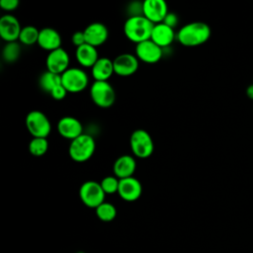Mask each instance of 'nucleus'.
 <instances>
[{
    "label": "nucleus",
    "instance_id": "nucleus-31",
    "mask_svg": "<svg viewBox=\"0 0 253 253\" xmlns=\"http://www.w3.org/2000/svg\"><path fill=\"white\" fill-rule=\"evenodd\" d=\"M71 41H72L73 44H74L76 47H79V46L85 44V43H86V41H85L84 32H83V31L75 32V33L72 35Z\"/></svg>",
    "mask_w": 253,
    "mask_h": 253
},
{
    "label": "nucleus",
    "instance_id": "nucleus-4",
    "mask_svg": "<svg viewBox=\"0 0 253 253\" xmlns=\"http://www.w3.org/2000/svg\"><path fill=\"white\" fill-rule=\"evenodd\" d=\"M90 96L93 103L103 109L113 106L116 100V93L108 81H95L90 88Z\"/></svg>",
    "mask_w": 253,
    "mask_h": 253
},
{
    "label": "nucleus",
    "instance_id": "nucleus-8",
    "mask_svg": "<svg viewBox=\"0 0 253 253\" xmlns=\"http://www.w3.org/2000/svg\"><path fill=\"white\" fill-rule=\"evenodd\" d=\"M89 79L85 71L80 68H68L61 74V83L67 92L78 93L83 91L88 85Z\"/></svg>",
    "mask_w": 253,
    "mask_h": 253
},
{
    "label": "nucleus",
    "instance_id": "nucleus-13",
    "mask_svg": "<svg viewBox=\"0 0 253 253\" xmlns=\"http://www.w3.org/2000/svg\"><path fill=\"white\" fill-rule=\"evenodd\" d=\"M114 72L120 76H130L137 71L138 59L131 53H122L114 60Z\"/></svg>",
    "mask_w": 253,
    "mask_h": 253
},
{
    "label": "nucleus",
    "instance_id": "nucleus-27",
    "mask_svg": "<svg viewBox=\"0 0 253 253\" xmlns=\"http://www.w3.org/2000/svg\"><path fill=\"white\" fill-rule=\"evenodd\" d=\"M100 184L105 194H115L118 193L120 179H118L116 176H107L103 178Z\"/></svg>",
    "mask_w": 253,
    "mask_h": 253
},
{
    "label": "nucleus",
    "instance_id": "nucleus-33",
    "mask_svg": "<svg viewBox=\"0 0 253 253\" xmlns=\"http://www.w3.org/2000/svg\"><path fill=\"white\" fill-rule=\"evenodd\" d=\"M245 92H246V96L253 101V83L247 86Z\"/></svg>",
    "mask_w": 253,
    "mask_h": 253
},
{
    "label": "nucleus",
    "instance_id": "nucleus-25",
    "mask_svg": "<svg viewBox=\"0 0 253 253\" xmlns=\"http://www.w3.org/2000/svg\"><path fill=\"white\" fill-rule=\"evenodd\" d=\"M48 149V141L43 137H33L29 143V151L32 155L40 157L46 153Z\"/></svg>",
    "mask_w": 253,
    "mask_h": 253
},
{
    "label": "nucleus",
    "instance_id": "nucleus-24",
    "mask_svg": "<svg viewBox=\"0 0 253 253\" xmlns=\"http://www.w3.org/2000/svg\"><path fill=\"white\" fill-rule=\"evenodd\" d=\"M40 36V31L34 27V26H26L22 28L19 41L26 44V45H32L34 43H38Z\"/></svg>",
    "mask_w": 253,
    "mask_h": 253
},
{
    "label": "nucleus",
    "instance_id": "nucleus-7",
    "mask_svg": "<svg viewBox=\"0 0 253 253\" xmlns=\"http://www.w3.org/2000/svg\"><path fill=\"white\" fill-rule=\"evenodd\" d=\"M105 192L101 184L95 181L84 182L79 189L81 202L88 208L96 209L105 202Z\"/></svg>",
    "mask_w": 253,
    "mask_h": 253
},
{
    "label": "nucleus",
    "instance_id": "nucleus-2",
    "mask_svg": "<svg viewBox=\"0 0 253 253\" xmlns=\"http://www.w3.org/2000/svg\"><path fill=\"white\" fill-rule=\"evenodd\" d=\"M154 24L144 16L128 17L124 25L126 37L136 44L151 39Z\"/></svg>",
    "mask_w": 253,
    "mask_h": 253
},
{
    "label": "nucleus",
    "instance_id": "nucleus-12",
    "mask_svg": "<svg viewBox=\"0 0 253 253\" xmlns=\"http://www.w3.org/2000/svg\"><path fill=\"white\" fill-rule=\"evenodd\" d=\"M118 194L126 202H134L140 198L142 194V186L133 176L121 179Z\"/></svg>",
    "mask_w": 253,
    "mask_h": 253
},
{
    "label": "nucleus",
    "instance_id": "nucleus-26",
    "mask_svg": "<svg viewBox=\"0 0 253 253\" xmlns=\"http://www.w3.org/2000/svg\"><path fill=\"white\" fill-rule=\"evenodd\" d=\"M21 54V47L17 42H7V44L3 48V58L8 63L15 62Z\"/></svg>",
    "mask_w": 253,
    "mask_h": 253
},
{
    "label": "nucleus",
    "instance_id": "nucleus-16",
    "mask_svg": "<svg viewBox=\"0 0 253 253\" xmlns=\"http://www.w3.org/2000/svg\"><path fill=\"white\" fill-rule=\"evenodd\" d=\"M57 131L62 137L73 140L83 134V127L76 118L63 117L57 123Z\"/></svg>",
    "mask_w": 253,
    "mask_h": 253
},
{
    "label": "nucleus",
    "instance_id": "nucleus-21",
    "mask_svg": "<svg viewBox=\"0 0 253 253\" xmlns=\"http://www.w3.org/2000/svg\"><path fill=\"white\" fill-rule=\"evenodd\" d=\"M92 76L95 81H107L115 72L113 60L107 57H102L92 67Z\"/></svg>",
    "mask_w": 253,
    "mask_h": 253
},
{
    "label": "nucleus",
    "instance_id": "nucleus-29",
    "mask_svg": "<svg viewBox=\"0 0 253 253\" xmlns=\"http://www.w3.org/2000/svg\"><path fill=\"white\" fill-rule=\"evenodd\" d=\"M50 96L54 99V100H62L65 98L66 94H67V91L66 89L63 87V85H58L56 86L50 93Z\"/></svg>",
    "mask_w": 253,
    "mask_h": 253
},
{
    "label": "nucleus",
    "instance_id": "nucleus-3",
    "mask_svg": "<svg viewBox=\"0 0 253 253\" xmlns=\"http://www.w3.org/2000/svg\"><path fill=\"white\" fill-rule=\"evenodd\" d=\"M96 149V142L92 135L83 133L77 138L71 140L68 153L70 158L78 163L88 161L94 154Z\"/></svg>",
    "mask_w": 253,
    "mask_h": 253
},
{
    "label": "nucleus",
    "instance_id": "nucleus-15",
    "mask_svg": "<svg viewBox=\"0 0 253 253\" xmlns=\"http://www.w3.org/2000/svg\"><path fill=\"white\" fill-rule=\"evenodd\" d=\"M84 32L86 43L92 46H99L106 42L109 37V31L103 23L95 22L88 25Z\"/></svg>",
    "mask_w": 253,
    "mask_h": 253
},
{
    "label": "nucleus",
    "instance_id": "nucleus-6",
    "mask_svg": "<svg viewBox=\"0 0 253 253\" xmlns=\"http://www.w3.org/2000/svg\"><path fill=\"white\" fill-rule=\"evenodd\" d=\"M26 126L33 137L47 138L51 131L48 118L41 111H31L26 117Z\"/></svg>",
    "mask_w": 253,
    "mask_h": 253
},
{
    "label": "nucleus",
    "instance_id": "nucleus-23",
    "mask_svg": "<svg viewBox=\"0 0 253 253\" xmlns=\"http://www.w3.org/2000/svg\"><path fill=\"white\" fill-rule=\"evenodd\" d=\"M95 211L98 218L105 222L114 220L117 215V209L115 208V206L107 202L101 204L98 208L95 209Z\"/></svg>",
    "mask_w": 253,
    "mask_h": 253
},
{
    "label": "nucleus",
    "instance_id": "nucleus-22",
    "mask_svg": "<svg viewBox=\"0 0 253 253\" xmlns=\"http://www.w3.org/2000/svg\"><path fill=\"white\" fill-rule=\"evenodd\" d=\"M39 84L42 90L46 93H50L56 86L61 85V75L52 73L50 71L43 72L39 80Z\"/></svg>",
    "mask_w": 253,
    "mask_h": 253
},
{
    "label": "nucleus",
    "instance_id": "nucleus-20",
    "mask_svg": "<svg viewBox=\"0 0 253 253\" xmlns=\"http://www.w3.org/2000/svg\"><path fill=\"white\" fill-rule=\"evenodd\" d=\"M75 56L80 65L84 67H93L99 59L98 51L95 46L85 43L79 47H76Z\"/></svg>",
    "mask_w": 253,
    "mask_h": 253
},
{
    "label": "nucleus",
    "instance_id": "nucleus-19",
    "mask_svg": "<svg viewBox=\"0 0 253 253\" xmlns=\"http://www.w3.org/2000/svg\"><path fill=\"white\" fill-rule=\"evenodd\" d=\"M175 39V33L174 30L164 23L154 25L152 35H151V41L154 42L157 45L160 47H166L170 45Z\"/></svg>",
    "mask_w": 253,
    "mask_h": 253
},
{
    "label": "nucleus",
    "instance_id": "nucleus-28",
    "mask_svg": "<svg viewBox=\"0 0 253 253\" xmlns=\"http://www.w3.org/2000/svg\"><path fill=\"white\" fill-rule=\"evenodd\" d=\"M127 12L129 14V17H135V16H143V2H132L129 4L127 8Z\"/></svg>",
    "mask_w": 253,
    "mask_h": 253
},
{
    "label": "nucleus",
    "instance_id": "nucleus-30",
    "mask_svg": "<svg viewBox=\"0 0 253 253\" xmlns=\"http://www.w3.org/2000/svg\"><path fill=\"white\" fill-rule=\"evenodd\" d=\"M19 1L18 0H1L0 1V7L4 11H14L18 8Z\"/></svg>",
    "mask_w": 253,
    "mask_h": 253
},
{
    "label": "nucleus",
    "instance_id": "nucleus-17",
    "mask_svg": "<svg viewBox=\"0 0 253 253\" xmlns=\"http://www.w3.org/2000/svg\"><path fill=\"white\" fill-rule=\"evenodd\" d=\"M38 44L44 50L53 51L61 47V37L52 28H43L40 31Z\"/></svg>",
    "mask_w": 253,
    "mask_h": 253
},
{
    "label": "nucleus",
    "instance_id": "nucleus-9",
    "mask_svg": "<svg viewBox=\"0 0 253 253\" xmlns=\"http://www.w3.org/2000/svg\"><path fill=\"white\" fill-rule=\"evenodd\" d=\"M168 13V6L163 0H145L143 2V16L154 25L163 23Z\"/></svg>",
    "mask_w": 253,
    "mask_h": 253
},
{
    "label": "nucleus",
    "instance_id": "nucleus-10",
    "mask_svg": "<svg viewBox=\"0 0 253 253\" xmlns=\"http://www.w3.org/2000/svg\"><path fill=\"white\" fill-rule=\"evenodd\" d=\"M135 54L138 59L145 63H156L162 57V47L151 40L139 42L135 47Z\"/></svg>",
    "mask_w": 253,
    "mask_h": 253
},
{
    "label": "nucleus",
    "instance_id": "nucleus-1",
    "mask_svg": "<svg viewBox=\"0 0 253 253\" xmlns=\"http://www.w3.org/2000/svg\"><path fill=\"white\" fill-rule=\"evenodd\" d=\"M211 28L204 22H192L183 26L178 34V42L185 46H197L205 43L211 38Z\"/></svg>",
    "mask_w": 253,
    "mask_h": 253
},
{
    "label": "nucleus",
    "instance_id": "nucleus-14",
    "mask_svg": "<svg viewBox=\"0 0 253 253\" xmlns=\"http://www.w3.org/2000/svg\"><path fill=\"white\" fill-rule=\"evenodd\" d=\"M69 55L62 47L50 51L46 57V68L48 71L61 75L68 69Z\"/></svg>",
    "mask_w": 253,
    "mask_h": 253
},
{
    "label": "nucleus",
    "instance_id": "nucleus-32",
    "mask_svg": "<svg viewBox=\"0 0 253 253\" xmlns=\"http://www.w3.org/2000/svg\"><path fill=\"white\" fill-rule=\"evenodd\" d=\"M163 23H164L165 25H167L168 27L174 29V28L178 25V17H177L176 14L169 12V13L167 14V16L165 17Z\"/></svg>",
    "mask_w": 253,
    "mask_h": 253
},
{
    "label": "nucleus",
    "instance_id": "nucleus-5",
    "mask_svg": "<svg viewBox=\"0 0 253 253\" xmlns=\"http://www.w3.org/2000/svg\"><path fill=\"white\" fill-rule=\"evenodd\" d=\"M129 145L134 156L138 158H147L153 153L154 150L152 137L144 129H135L131 133Z\"/></svg>",
    "mask_w": 253,
    "mask_h": 253
},
{
    "label": "nucleus",
    "instance_id": "nucleus-11",
    "mask_svg": "<svg viewBox=\"0 0 253 253\" xmlns=\"http://www.w3.org/2000/svg\"><path fill=\"white\" fill-rule=\"evenodd\" d=\"M22 28L18 19L10 14L4 15L0 19V37L7 42L19 40Z\"/></svg>",
    "mask_w": 253,
    "mask_h": 253
},
{
    "label": "nucleus",
    "instance_id": "nucleus-18",
    "mask_svg": "<svg viewBox=\"0 0 253 253\" xmlns=\"http://www.w3.org/2000/svg\"><path fill=\"white\" fill-rule=\"evenodd\" d=\"M136 169V161L130 155H122L114 163L113 171L118 179L132 177Z\"/></svg>",
    "mask_w": 253,
    "mask_h": 253
}]
</instances>
